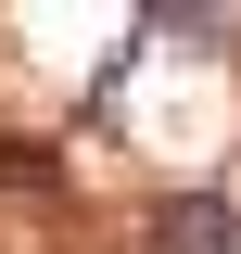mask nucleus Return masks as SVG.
Returning <instances> with one entry per match:
<instances>
[{"mask_svg": "<svg viewBox=\"0 0 241 254\" xmlns=\"http://www.w3.org/2000/svg\"><path fill=\"white\" fill-rule=\"evenodd\" d=\"M152 254H241V203L229 190H165L152 203Z\"/></svg>", "mask_w": 241, "mask_h": 254, "instance_id": "f257e3e1", "label": "nucleus"}]
</instances>
